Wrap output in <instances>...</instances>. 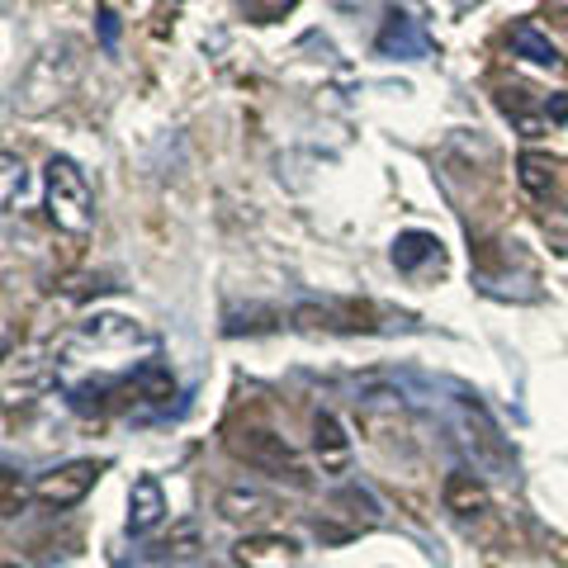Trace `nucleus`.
I'll return each mask as SVG.
<instances>
[{
  "instance_id": "13",
  "label": "nucleus",
  "mask_w": 568,
  "mask_h": 568,
  "mask_svg": "<svg viewBox=\"0 0 568 568\" xmlns=\"http://www.w3.org/2000/svg\"><path fill=\"white\" fill-rule=\"evenodd\" d=\"M511 52L536 67H559V48L549 43V33H540L536 24H517L511 29Z\"/></svg>"
},
{
  "instance_id": "4",
  "label": "nucleus",
  "mask_w": 568,
  "mask_h": 568,
  "mask_svg": "<svg viewBox=\"0 0 568 568\" xmlns=\"http://www.w3.org/2000/svg\"><path fill=\"white\" fill-rule=\"evenodd\" d=\"M95 478H100L95 459H67V465H58V469H48V474L33 478V497H39L43 507L62 511V507H77L81 497L95 488Z\"/></svg>"
},
{
  "instance_id": "15",
  "label": "nucleus",
  "mask_w": 568,
  "mask_h": 568,
  "mask_svg": "<svg viewBox=\"0 0 568 568\" xmlns=\"http://www.w3.org/2000/svg\"><path fill=\"white\" fill-rule=\"evenodd\" d=\"M0 171H6V190H0V200H6V209H14V200L24 194V162L14 152L0 156Z\"/></svg>"
},
{
  "instance_id": "9",
  "label": "nucleus",
  "mask_w": 568,
  "mask_h": 568,
  "mask_svg": "<svg viewBox=\"0 0 568 568\" xmlns=\"http://www.w3.org/2000/svg\"><path fill=\"white\" fill-rule=\"evenodd\" d=\"M313 450H317V465L323 474H346L351 469V436L336 413H317L313 417Z\"/></svg>"
},
{
  "instance_id": "21",
  "label": "nucleus",
  "mask_w": 568,
  "mask_h": 568,
  "mask_svg": "<svg viewBox=\"0 0 568 568\" xmlns=\"http://www.w3.org/2000/svg\"><path fill=\"white\" fill-rule=\"evenodd\" d=\"M545 114L564 123V119H568V95H559V100H549V104H545Z\"/></svg>"
},
{
  "instance_id": "2",
  "label": "nucleus",
  "mask_w": 568,
  "mask_h": 568,
  "mask_svg": "<svg viewBox=\"0 0 568 568\" xmlns=\"http://www.w3.org/2000/svg\"><path fill=\"white\" fill-rule=\"evenodd\" d=\"M227 450H233L246 469L284 478V484H294V488H308L304 459H298L290 440H284L280 432H271V426H237V432L227 436Z\"/></svg>"
},
{
  "instance_id": "3",
  "label": "nucleus",
  "mask_w": 568,
  "mask_h": 568,
  "mask_svg": "<svg viewBox=\"0 0 568 568\" xmlns=\"http://www.w3.org/2000/svg\"><path fill=\"white\" fill-rule=\"evenodd\" d=\"M455 413H459V432H465V446L474 450V465L484 474H497V478H511L517 469V455H511L503 426L488 417V407L478 398H455Z\"/></svg>"
},
{
  "instance_id": "12",
  "label": "nucleus",
  "mask_w": 568,
  "mask_h": 568,
  "mask_svg": "<svg viewBox=\"0 0 568 568\" xmlns=\"http://www.w3.org/2000/svg\"><path fill=\"white\" fill-rule=\"evenodd\" d=\"M517 185H521V190H526L536 204H545L549 194H555V162H549L545 152L526 148V152L517 156Z\"/></svg>"
},
{
  "instance_id": "7",
  "label": "nucleus",
  "mask_w": 568,
  "mask_h": 568,
  "mask_svg": "<svg viewBox=\"0 0 568 568\" xmlns=\"http://www.w3.org/2000/svg\"><path fill=\"white\" fill-rule=\"evenodd\" d=\"M166 488L156 474H138L133 493H129V536H152L156 526L166 521Z\"/></svg>"
},
{
  "instance_id": "8",
  "label": "nucleus",
  "mask_w": 568,
  "mask_h": 568,
  "mask_svg": "<svg viewBox=\"0 0 568 568\" xmlns=\"http://www.w3.org/2000/svg\"><path fill=\"white\" fill-rule=\"evenodd\" d=\"M375 52L379 58H403V62H422V58H432V39L422 33L417 20H407V14H388L384 29H379V39H375Z\"/></svg>"
},
{
  "instance_id": "17",
  "label": "nucleus",
  "mask_w": 568,
  "mask_h": 568,
  "mask_svg": "<svg viewBox=\"0 0 568 568\" xmlns=\"http://www.w3.org/2000/svg\"><path fill=\"white\" fill-rule=\"evenodd\" d=\"M194 549H200V530H194V526H181L171 540L156 545V555H162V559H185V555H194Z\"/></svg>"
},
{
  "instance_id": "10",
  "label": "nucleus",
  "mask_w": 568,
  "mask_h": 568,
  "mask_svg": "<svg viewBox=\"0 0 568 568\" xmlns=\"http://www.w3.org/2000/svg\"><path fill=\"white\" fill-rule=\"evenodd\" d=\"M219 517L233 521V526H261V521L275 517V497L261 493V488L233 484V488H223V497H219Z\"/></svg>"
},
{
  "instance_id": "18",
  "label": "nucleus",
  "mask_w": 568,
  "mask_h": 568,
  "mask_svg": "<svg viewBox=\"0 0 568 568\" xmlns=\"http://www.w3.org/2000/svg\"><path fill=\"white\" fill-rule=\"evenodd\" d=\"M242 6H246V14H252L256 24H275L298 6V0H242Z\"/></svg>"
},
{
  "instance_id": "6",
  "label": "nucleus",
  "mask_w": 568,
  "mask_h": 568,
  "mask_svg": "<svg viewBox=\"0 0 568 568\" xmlns=\"http://www.w3.org/2000/svg\"><path fill=\"white\" fill-rule=\"evenodd\" d=\"M440 503H446V511H455L459 521H478L493 511L484 474H474V469H450L446 484H440Z\"/></svg>"
},
{
  "instance_id": "1",
  "label": "nucleus",
  "mask_w": 568,
  "mask_h": 568,
  "mask_svg": "<svg viewBox=\"0 0 568 568\" xmlns=\"http://www.w3.org/2000/svg\"><path fill=\"white\" fill-rule=\"evenodd\" d=\"M43 185H48V219L58 223L62 233H91L95 190L71 156H52L48 171H43Z\"/></svg>"
},
{
  "instance_id": "16",
  "label": "nucleus",
  "mask_w": 568,
  "mask_h": 568,
  "mask_svg": "<svg viewBox=\"0 0 568 568\" xmlns=\"http://www.w3.org/2000/svg\"><path fill=\"white\" fill-rule=\"evenodd\" d=\"M138 388H148V398H171V394H175V379L152 361V365L138 369Z\"/></svg>"
},
{
  "instance_id": "14",
  "label": "nucleus",
  "mask_w": 568,
  "mask_h": 568,
  "mask_svg": "<svg viewBox=\"0 0 568 568\" xmlns=\"http://www.w3.org/2000/svg\"><path fill=\"white\" fill-rule=\"evenodd\" d=\"M85 336H91V342H104V346H133V342H142V327L133 317L104 313V317H91V323H85Z\"/></svg>"
},
{
  "instance_id": "19",
  "label": "nucleus",
  "mask_w": 568,
  "mask_h": 568,
  "mask_svg": "<svg viewBox=\"0 0 568 568\" xmlns=\"http://www.w3.org/2000/svg\"><path fill=\"white\" fill-rule=\"evenodd\" d=\"M0 488H6V517H14V511L24 507V488L14 484V469H6V474H0Z\"/></svg>"
},
{
  "instance_id": "22",
  "label": "nucleus",
  "mask_w": 568,
  "mask_h": 568,
  "mask_svg": "<svg viewBox=\"0 0 568 568\" xmlns=\"http://www.w3.org/2000/svg\"><path fill=\"white\" fill-rule=\"evenodd\" d=\"M6 568H14V564H6Z\"/></svg>"
},
{
  "instance_id": "20",
  "label": "nucleus",
  "mask_w": 568,
  "mask_h": 568,
  "mask_svg": "<svg viewBox=\"0 0 568 568\" xmlns=\"http://www.w3.org/2000/svg\"><path fill=\"white\" fill-rule=\"evenodd\" d=\"M100 39H104V48L119 43V20H114L110 10H100Z\"/></svg>"
},
{
  "instance_id": "11",
  "label": "nucleus",
  "mask_w": 568,
  "mask_h": 568,
  "mask_svg": "<svg viewBox=\"0 0 568 568\" xmlns=\"http://www.w3.org/2000/svg\"><path fill=\"white\" fill-rule=\"evenodd\" d=\"M426 261H440V237L422 233V227H407V233L394 237V265L403 275H417Z\"/></svg>"
},
{
  "instance_id": "5",
  "label": "nucleus",
  "mask_w": 568,
  "mask_h": 568,
  "mask_svg": "<svg viewBox=\"0 0 568 568\" xmlns=\"http://www.w3.org/2000/svg\"><path fill=\"white\" fill-rule=\"evenodd\" d=\"M237 568H294L298 564V540L280 536V530H246L233 545Z\"/></svg>"
}]
</instances>
